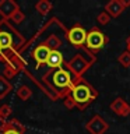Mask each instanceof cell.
<instances>
[{
  "mask_svg": "<svg viewBox=\"0 0 130 134\" xmlns=\"http://www.w3.org/2000/svg\"><path fill=\"white\" fill-rule=\"evenodd\" d=\"M71 96H73V99L75 100V103L78 105V108H84L87 106L88 103L91 102L92 99H95L96 96H98V92H95L92 90L91 85H88L85 82H81L78 84V85L74 87V90L71 91Z\"/></svg>",
  "mask_w": 130,
  "mask_h": 134,
  "instance_id": "cell-1",
  "label": "cell"
},
{
  "mask_svg": "<svg viewBox=\"0 0 130 134\" xmlns=\"http://www.w3.org/2000/svg\"><path fill=\"white\" fill-rule=\"evenodd\" d=\"M105 42H106V38L102 32L99 31L98 28H92L90 32L87 34V41H85V46L91 50H99L104 48Z\"/></svg>",
  "mask_w": 130,
  "mask_h": 134,
  "instance_id": "cell-2",
  "label": "cell"
},
{
  "mask_svg": "<svg viewBox=\"0 0 130 134\" xmlns=\"http://www.w3.org/2000/svg\"><path fill=\"white\" fill-rule=\"evenodd\" d=\"M53 84L57 88H70V91L74 90V84L71 82V77L69 74V71L64 69H59L56 73L53 74Z\"/></svg>",
  "mask_w": 130,
  "mask_h": 134,
  "instance_id": "cell-3",
  "label": "cell"
},
{
  "mask_svg": "<svg viewBox=\"0 0 130 134\" xmlns=\"http://www.w3.org/2000/svg\"><path fill=\"white\" fill-rule=\"evenodd\" d=\"M85 129H87V131L90 133V134H104L109 129V126H108V123L99 115H95L87 123Z\"/></svg>",
  "mask_w": 130,
  "mask_h": 134,
  "instance_id": "cell-4",
  "label": "cell"
},
{
  "mask_svg": "<svg viewBox=\"0 0 130 134\" xmlns=\"http://www.w3.org/2000/svg\"><path fill=\"white\" fill-rule=\"evenodd\" d=\"M87 31L84 29L83 27H80V25H75V27H73L69 31V34H67V38H69L70 43L74 45V46H81L85 43L87 41Z\"/></svg>",
  "mask_w": 130,
  "mask_h": 134,
  "instance_id": "cell-5",
  "label": "cell"
},
{
  "mask_svg": "<svg viewBox=\"0 0 130 134\" xmlns=\"http://www.w3.org/2000/svg\"><path fill=\"white\" fill-rule=\"evenodd\" d=\"M67 67H69V70L75 75V77H80V75L88 69V63L81 54H75V56L67 63Z\"/></svg>",
  "mask_w": 130,
  "mask_h": 134,
  "instance_id": "cell-6",
  "label": "cell"
},
{
  "mask_svg": "<svg viewBox=\"0 0 130 134\" xmlns=\"http://www.w3.org/2000/svg\"><path fill=\"white\" fill-rule=\"evenodd\" d=\"M18 10L20 7L14 0H2L0 2V14L4 18H11Z\"/></svg>",
  "mask_w": 130,
  "mask_h": 134,
  "instance_id": "cell-7",
  "label": "cell"
},
{
  "mask_svg": "<svg viewBox=\"0 0 130 134\" xmlns=\"http://www.w3.org/2000/svg\"><path fill=\"white\" fill-rule=\"evenodd\" d=\"M50 52H52V50H50L46 45H44V43H41L39 46H36V48H35V50H34V53H32V56H34V59L36 60V66H38V67L48 62V57H49Z\"/></svg>",
  "mask_w": 130,
  "mask_h": 134,
  "instance_id": "cell-8",
  "label": "cell"
},
{
  "mask_svg": "<svg viewBox=\"0 0 130 134\" xmlns=\"http://www.w3.org/2000/svg\"><path fill=\"white\" fill-rule=\"evenodd\" d=\"M111 110H112V112H115L116 115H119V116H122V117H124V116H127L129 113H130V106H129L127 103H126V100H124V99L116 98V99L111 103Z\"/></svg>",
  "mask_w": 130,
  "mask_h": 134,
  "instance_id": "cell-9",
  "label": "cell"
},
{
  "mask_svg": "<svg viewBox=\"0 0 130 134\" xmlns=\"http://www.w3.org/2000/svg\"><path fill=\"white\" fill-rule=\"evenodd\" d=\"M123 10H124V6L122 4V0H111L105 6V11L111 17H119Z\"/></svg>",
  "mask_w": 130,
  "mask_h": 134,
  "instance_id": "cell-10",
  "label": "cell"
},
{
  "mask_svg": "<svg viewBox=\"0 0 130 134\" xmlns=\"http://www.w3.org/2000/svg\"><path fill=\"white\" fill-rule=\"evenodd\" d=\"M46 64H48L49 67H52V69H55V67H60L63 64V54L62 52H59V50H52L48 57V62H46Z\"/></svg>",
  "mask_w": 130,
  "mask_h": 134,
  "instance_id": "cell-11",
  "label": "cell"
},
{
  "mask_svg": "<svg viewBox=\"0 0 130 134\" xmlns=\"http://www.w3.org/2000/svg\"><path fill=\"white\" fill-rule=\"evenodd\" d=\"M52 3L49 2V0H39L36 4H35V8H36V11L39 13L41 15H46L48 13L52 10Z\"/></svg>",
  "mask_w": 130,
  "mask_h": 134,
  "instance_id": "cell-12",
  "label": "cell"
},
{
  "mask_svg": "<svg viewBox=\"0 0 130 134\" xmlns=\"http://www.w3.org/2000/svg\"><path fill=\"white\" fill-rule=\"evenodd\" d=\"M13 45V36L7 31H0V46L2 49H8Z\"/></svg>",
  "mask_w": 130,
  "mask_h": 134,
  "instance_id": "cell-13",
  "label": "cell"
},
{
  "mask_svg": "<svg viewBox=\"0 0 130 134\" xmlns=\"http://www.w3.org/2000/svg\"><path fill=\"white\" fill-rule=\"evenodd\" d=\"M44 45H46L50 50H57L59 48L62 46V41L59 39V38L56 35H49L48 38H46V41L44 42Z\"/></svg>",
  "mask_w": 130,
  "mask_h": 134,
  "instance_id": "cell-14",
  "label": "cell"
},
{
  "mask_svg": "<svg viewBox=\"0 0 130 134\" xmlns=\"http://www.w3.org/2000/svg\"><path fill=\"white\" fill-rule=\"evenodd\" d=\"M11 90H13V87L8 82V80L4 78V75H0V99L4 98Z\"/></svg>",
  "mask_w": 130,
  "mask_h": 134,
  "instance_id": "cell-15",
  "label": "cell"
},
{
  "mask_svg": "<svg viewBox=\"0 0 130 134\" xmlns=\"http://www.w3.org/2000/svg\"><path fill=\"white\" fill-rule=\"evenodd\" d=\"M17 96H18L21 100H28L32 96V91L29 90V87H27V85H21L18 90H17Z\"/></svg>",
  "mask_w": 130,
  "mask_h": 134,
  "instance_id": "cell-16",
  "label": "cell"
},
{
  "mask_svg": "<svg viewBox=\"0 0 130 134\" xmlns=\"http://www.w3.org/2000/svg\"><path fill=\"white\" fill-rule=\"evenodd\" d=\"M8 129H13V130H15V131H18L21 134H24V131H25V127L21 124V121H18L17 119H11L8 121Z\"/></svg>",
  "mask_w": 130,
  "mask_h": 134,
  "instance_id": "cell-17",
  "label": "cell"
},
{
  "mask_svg": "<svg viewBox=\"0 0 130 134\" xmlns=\"http://www.w3.org/2000/svg\"><path fill=\"white\" fill-rule=\"evenodd\" d=\"M117 62H119L123 67H126V69L130 67V52L129 50H124V52L117 57Z\"/></svg>",
  "mask_w": 130,
  "mask_h": 134,
  "instance_id": "cell-18",
  "label": "cell"
},
{
  "mask_svg": "<svg viewBox=\"0 0 130 134\" xmlns=\"http://www.w3.org/2000/svg\"><path fill=\"white\" fill-rule=\"evenodd\" d=\"M96 21H98L101 25H106L109 21H111V15H109L106 11H102L96 15Z\"/></svg>",
  "mask_w": 130,
  "mask_h": 134,
  "instance_id": "cell-19",
  "label": "cell"
},
{
  "mask_svg": "<svg viewBox=\"0 0 130 134\" xmlns=\"http://www.w3.org/2000/svg\"><path fill=\"white\" fill-rule=\"evenodd\" d=\"M11 113V108L8 106V105H3V106H0V117H3V119L7 120V117L10 116Z\"/></svg>",
  "mask_w": 130,
  "mask_h": 134,
  "instance_id": "cell-20",
  "label": "cell"
},
{
  "mask_svg": "<svg viewBox=\"0 0 130 134\" xmlns=\"http://www.w3.org/2000/svg\"><path fill=\"white\" fill-rule=\"evenodd\" d=\"M3 54L6 59H8V60H11V59H14V56H15V52L11 48H8V49H2V52H0Z\"/></svg>",
  "mask_w": 130,
  "mask_h": 134,
  "instance_id": "cell-21",
  "label": "cell"
},
{
  "mask_svg": "<svg viewBox=\"0 0 130 134\" xmlns=\"http://www.w3.org/2000/svg\"><path fill=\"white\" fill-rule=\"evenodd\" d=\"M64 102V106L67 108V109H73V108H75V106H78L77 103H75V100L73 99V96H67V98L63 100Z\"/></svg>",
  "mask_w": 130,
  "mask_h": 134,
  "instance_id": "cell-22",
  "label": "cell"
},
{
  "mask_svg": "<svg viewBox=\"0 0 130 134\" xmlns=\"http://www.w3.org/2000/svg\"><path fill=\"white\" fill-rule=\"evenodd\" d=\"M24 18H25V15H24V13L21 11V10H18V11H17L14 15L11 17V20L14 21V23H17V24L23 23V21H24Z\"/></svg>",
  "mask_w": 130,
  "mask_h": 134,
  "instance_id": "cell-23",
  "label": "cell"
},
{
  "mask_svg": "<svg viewBox=\"0 0 130 134\" xmlns=\"http://www.w3.org/2000/svg\"><path fill=\"white\" fill-rule=\"evenodd\" d=\"M15 74V70L13 69V66H7L6 69H4V78H11L13 75Z\"/></svg>",
  "mask_w": 130,
  "mask_h": 134,
  "instance_id": "cell-24",
  "label": "cell"
},
{
  "mask_svg": "<svg viewBox=\"0 0 130 134\" xmlns=\"http://www.w3.org/2000/svg\"><path fill=\"white\" fill-rule=\"evenodd\" d=\"M7 127H8V121L6 119H3V117H0V133L7 130Z\"/></svg>",
  "mask_w": 130,
  "mask_h": 134,
  "instance_id": "cell-25",
  "label": "cell"
},
{
  "mask_svg": "<svg viewBox=\"0 0 130 134\" xmlns=\"http://www.w3.org/2000/svg\"><path fill=\"white\" fill-rule=\"evenodd\" d=\"M2 134H21V133H18V131H15V130H13V129H8V127H7V130H4Z\"/></svg>",
  "mask_w": 130,
  "mask_h": 134,
  "instance_id": "cell-26",
  "label": "cell"
},
{
  "mask_svg": "<svg viewBox=\"0 0 130 134\" xmlns=\"http://www.w3.org/2000/svg\"><path fill=\"white\" fill-rule=\"evenodd\" d=\"M127 50L130 52V36L127 38Z\"/></svg>",
  "mask_w": 130,
  "mask_h": 134,
  "instance_id": "cell-27",
  "label": "cell"
},
{
  "mask_svg": "<svg viewBox=\"0 0 130 134\" xmlns=\"http://www.w3.org/2000/svg\"><path fill=\"white\" fill-rule=\"evenodd\" d=\"M0 52H2V46H0Z\"/></svg>",
  "mask_w": 130,
  "mask_h": 134,
  "instance_id": "cell-28",
  "label": "cell"
}]
</instances>
